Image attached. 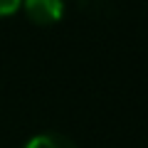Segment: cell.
<instances>
[{"instance_id": "6da1fadb", "label": "cell", "mask_w": 148, "mask_h": 148, "mask_svg": "<svg viewBox=\"0 0 148 148\" xmlns=\"http://www.w3.org/2000/svg\"><path fill=\"white\" fill-rule=\"evenodd\" d=\"M27 20H32L40 27H49L62 20L64 15V0H22Z\"/></svg>"}, {"instance_id": "7a4b0ae2", "label": "cell", "mask_w": 148, "mask_h": 148, "mask_svg": "<svg viewBox=\"0 0 148 148\" xmlns=\"http://www.w3.org/2000/svg\"><path fill=\"white\" fill-rule=\"evenodd\" d=\"M25 148H77L72 138L62 136V133H54V131H47V133H37L27 141Z\"/></svg>"}, {"instance_id": "3957f363", "label": "cell", "mask_w": 148, "mask_h": 148, "mask_svg": "<svg viewBox=\"0 0 148 148\" xmlns=\"http://www.w3.org/2000/svg\"><path fill=\"white\" fill-rule=\"evenodd\" d=\"M22 8V0H0V17H8Z\"/></svg>"}]
</instances>
